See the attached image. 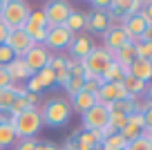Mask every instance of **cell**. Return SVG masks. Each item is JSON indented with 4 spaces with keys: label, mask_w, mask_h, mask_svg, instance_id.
Returning a JSON list of instances; mask_svg holds the SVG:
<instances>
[{
    "label": "cell",
    "mask_w": 152,
    "mask_h": 150,
    "mask_svg": "<svg viewBox=\"0 0 152 150\" xmlns=\"http://www.w3.org/2000/svg\"><path fill=\"white\" fill-rule=\"evenodd\" d=\"M96 103H99V101H96V94H90V92H85V90H81L78 94H74V96L69 99L72 112H78V114H85L87 110L94 108Z\"/></svg>",
    "instance_id": "15"
},
{
    "label": "cell",
    "mask_w": 152,
    "mask_h": 150,
    "mask_svg": "<svg viewBox=\"0 0 152 150\" xmlns=\"http://www.w3.org/2000/svg\"><path fill=\"white\" fill-rule=\"evenodd\" d=\"M125 99H130V96L121 83H103L101 90L96 92L99 103H116V101H125Z\"/></svg>",
    "instance_id": "10"
},
{
    "label": "cell",
    "mask_w": 152,
    "mask_h": 150,
    "mask_svg": "<svg viewBox=\"0 0 152 150\" xmlns=\"http://www.w3.org/2000/svg\"><path fill=\"white\" fill-rule=\"evenodd\" d=\"M125 150H152V141H150V139H143V137H139V139L128 141Z\"/></svg>",
    "instance_id": "27"
},
{
    "label": "cell",
    "mask_w": 152,
    "mask_h": 150,
    "mask_svg": "<svg viewBox=\"0 0 152 150\" xmlns=\"http://www.w3.org/2000/svg\"><path fill=\"white\" fill-rule=\"evenodd\" d=\"M7 34H9V29H7L2 23H0V45H5V40H7Z\"/></svg>",
    "instance_id": "36"
},
{
    "label": "cell",
    "mask_w": 152,
    "mask_h": 150,
    "mask_svg": "<svg viewBox=\"0 0 152 150\" xmlns=\"http://www.w3.org/2000/svg\"><path fill=\"white\" fill-rule=\"evenodd\" d=\"M29 23H36V25H45L47 27V18H45V11L43 9H31V14H29Z\"/></svg>",
    "instance_id": "31"
},
{
    "label": "cell",
    "mask_w": 152,
    "mask_h": 150,
    "mask_svg": "<svg viewBox=\"0 0 152 150\" xmlns=\"http://www.w3.org/2000/svg\"><path fill=\"white\" fill-rule=\"evenodd\" d=\"M125 146H128V141L123 139V135H121V132H114V135H110V137L103 139L101 148L103 150H125Z\"/></svg>",
    "instance_id": "21"
},
{
    "label": "cell",
    "mask_w": 152,
    "mask_h": 150,
    "mask_svg": "<svg viewBox=\"0 0 152 150\" xmlns=\"http://www.w3.org/2000/svg\"><path fill=\"white\" fill-rule=\"evenodd\" d=\"M45 18H47V27H61L65 25L67 16L72 14V5L69 2H63V0H52L45 5Z\"/></svg>",
    "instance_id": "5"
},
{
    "label": "cell",
    "mask_w": 152,
    "mask_h": 150,
    "mask_svg": "<svg viewBox=\"0 0 152 150\" xmlns=\"http://www.w3.org/2000/svg\"><path fill=\"white\" fill-rule=\"evenodd\" d=\"M123 76H125V72L112 61V65H110L107 70L101 74V81H103V83H121V81H123Z\"/></svg>",
    "instance_id": "22"
},
{
    "label": "cell",
    "mask_w": 152,
    "mask_h": 150,
    "mask_svg": "<svg viewBox=\"0 0 152 150\" xmlns=\"http://www.w3.org/2000/svg\"><path fill=\"white\" fill-rule=\"evenodd\" d=\"M11 112L9 110H0V123H11Z\"/></svg>",
    "instance_id": "35"
},
{
    "label": "cell",
    "mask_w": 152,
    "mask_h": 150,
    "mask_svg": "<svg viewBox=\"0 0 152 150\" xmlns=\"http://www.w3.org/2000/svg\"><path fill=\"white\" fill-rule=\"evenodd\" d=\"M121 85L125 88V92H128L130 99H141L143 94H148V88H150V83H143V81L134 79V76H130V74L123 76Z\"/></svg>",
    "instance_id": "17"
},
{
    "label": "cell",
    "mask_w": 152,
    "mask_h": 150,
    "mask_svg": "<svg viewBox=\"0 0 152 150\" xmlns=\"http://www.w3.org/2000/svg\"><path fill=\"white\" fill-rule=\"evenodd\" d=\"M5 45L14 52L16 58H23L25 54L34 47V43H31V38L27 36V32H25V29H11V32L7 34Z\"/></svg>",
    "instance_id": "7"
},
{
    "label": "cell",
    "mask_w": 152,
    "mask_h": 150,
    "mask_svg": "<svg viewBox=\"0 0 152 150\" xmlns=\"http://www.w3.org/2000/svg\"><path fill=\"white\" fill-rule=\"evenodd\" d=\"M94 40H92L90 34H76L74 40L69 43V52H72V58H76V61H83V58L87 56V54L94 49Z\"/></svg>",
    "instance_id": "11"
},
{
    "label": "cell",
    "mask_w": 152,
    "mask_h": 150,
    "mask_svg": "<svg viewBox=\"0 0 152 150\" xmlns=\"http://www.w3.org/2000/svg\"><path fill=\"white\" fill-rule=\"evenodd\" d=\"M112 61H114V54H110L105 47H94V49L81 61V67L85 70L83 76H85V79H90V76H99V79H101V74L112 65Z\"/></svg>",
    "instance_id": "4"
},
{
    "label": "cell",
    "mask_w": 152,
    "mask_h": 150,
    "mask_svg": "<svg viewBox=\"0 0 152 150\" xmlns=\"http://www.w3.org/2000/svg\"><path fill=\"white\" fill-rule=\"evenodd\" d=\"M134 54H137V58L152 61V43H134Z\"/></svg>",
    "instance_id": "25"
},
{
    "label": "cell",
    "mask_w": 152,
    "mask_h": 150,
    "mask_svg": "<svg viewBox=\"0 0 152 150\" xmlns=\"http://www.w3.org/2000/svg\"><path fill=\"white\" fill-rule=\"evenodd\" d=\"M83 83H85V76H72L69 74V81L65 83V92L69 94V99L83 90Z\"/></svg>",
    "instance_id": "24"
},
{
    "label": "cell",
    "mask_w": 152,
    "mask_h": 150,
    "mask_svg": "<svg viewBox=\"0 0 152 150\" xmlns=\"http://www.w3.org/2000/svg\"><path fill=\"white\" fill-rule=\"evenodd\" d=\"M63 150H72V148H63Z\"/></svg>",
    "instance_id": "40"
},
{
    "label": "cell",
    "mask_w": 152,
    "mask_h": 150,
    "mask_svg": "<svg viewBox=\"0 0 152 150\" xmlns=\"http://www.w3.org/2000/svg\"><path fill=\"white\" fill-rule=\"evenodd\" d=\"M31 14V5L25 0H2V9H0V23L7 29H23Z\"/></svg>",
    "instance_id": "2"
},
{
    "label": "cell",
    "mask_w": 152,
    "mask_h": 150,
    "mask_svg": "<svg viewBox=\"0 0 152 150\" xmlns=\"http://www.w3.org/2000/svg\"><path fill=\"white\" fill-rule=\"evenodd\" d=\"M14 99H16V94L11 92L9 88H7V90H0V110H9L11 103H14Z\"/></svg>",
    "instance_id": "28"
},
{
    "label": "cell",
    "mask_w": 152,
    "mask_h": 150,
    "mask_svg": "<svg viewBox=\"0 0 152 150\" xmlns=\"http://www.w3.org/2000/svg\"><path fill=\"white\" fill-rule=\"evenodd\" d=\"M11 88V81H9V74H7V67L0 65V90H7Z\"/></svg>",
    "instance_id": "34"
},
{
    "label": "cell",
    "mask_w": 152,
    "mask_h": 150,
    "mask_svg": "<svg viewBox=\"0 0 152 150\" xmlns=\"http://www.w3.org/2000/svg\"><path fill=\"white\" fill-rule=\"evenodd\" d=\"M23 61L27 63V67L36 74L38 70H43V67L49 65V61H52V52H49L45 45H34L31 49L23 56Z\"/></svg>",
    "instance_id": "9"
},
{
    "label": "cell",
    "mask_w": 152,
    "mask_h": 150,
    "mask_svg": "<svg viewBox=\"0 0 152 150\" xmlns=\"http://www.w3.org/2000/svg\"><path fill=\"white\" fill-rule=\"evenodd\" d=\"M101 85H103V81L99 79V76H90V79H85V83H83V90L90 94H96L101 90Z\"/></svg>",
    "instance_id": "29"
},
{
    "label": "cell",
    "mask_w": 152,
    "mask_h": 150,
    "mask_svg": "<svg viewBox=\"0 0 152 150\" xmlns=\"http://www.w3.org/2000/svg\"><path fill=\"white\" fill-rule=\"evenodd\" d=\"M72 114L74 112H72L69 99L54 96V99H49V101H45V105L40 108V121H43V126L61 128L72 119Z\"/></svg>",
    "instance_id": "1"
},
{
    "label": "cell",
    "mask_w": 152,
    "mask_h": 150,
    "mask_svg": "<svg viewBox=\"0 0 152 150\" xmlns=\"http://www.w3.org/2000/svg\"><path fill=\"white\" fill-rule=\"evenodd\" d=\"M25 90H27L29 94H40V92H43L45 88H43V83H40V81L36 79V74H34L31 79L27 81V85H25Z\"/></svg>",
    "instance_id": "30"
},
{
    "label": "cell",
    "mask_w": 152,
    "mask_h": 150,
    "mask_svg": "<svg viewBox=\"0 0 152 150\" xmlns=\"http://www.w3.org/2000/svg\"><path fill=\"white\" fill-rule=\"evenodd\" d=\"M36 150H58V148H56L54 143H40V141H38V143H36Z\"/></svg>",
    "instance_id": "37"
},
{
    "label": "cell",
    "mask_w": 152,
    "mask_h": 150,
    "mask_svg": "<svg viewBox=\"0 0 152 150\" xmlns=\"http://www.w3.org/2000/svg\"><path fill=\"white\" fill-rule=\"evenodd\" d=\"M76 141H81V143H85V146H90V148L96 150L101 143H103V137H101L99 130H81Z\"/></svg>",
    "instance_id": "20"
},
{
    "label": "cell",
    "mask_w": 152,
    "mask_h": 150,
    "mask_svg": "<svg viewBox=\"0 0 152 150\" xmlns=\"http://www.w3.org/2000/svg\"><path fill=\"white\" fill-rule=\"evenodd\" d=\"M72 40H74V34L65 25H61V27H47V36L43 45L47 49H67Z\"/></svg>",
    "instance_id": "6"
},
{
    "label": "cell",
    "mask_w": 152,
    "mask_h": 150,
    "mask_svg": "<svg viewBox=\"0 0 152 150\" xmlns=\"http://www.w3.org/2000/svg\"><path fill=\"white\" fill-rule=\"evenodd\" d=\"M125 121H128V117H125V114H121V112H110L107 126H112L116 132H121V130H123V126H125Z\"/></svg>",
    "instance_id": "26"
},
{
    "label": "cell",
    "mask_w": 152,
    "mask_h": 150,
    "mask_svg": "<svg viewBox=\"0 0 152 150\" xmlns=\"http://www.w3.org/2000/svg\"><path fill=\"white\" fill-rule=\"evenodd\" d=\"M128 43H130V38L121 27H110L107 32L103 34V47L110 54H114L116 49H121V47L128 45Z\"/></svg>",
    "instance_id": "13"
},
{
    "label": "cell",
    "mask_w": 152,
    "mask_h": 150,
    "mask_svg": "<svg viewBox=\"0 0 152 150\" xmlns=\"http://www.w3.org/2000/svg\"><path fill=\"white\" fill-rule=\"evenodd\" d=\"M11 126H14L18 139H34V137L40 132V128H43L40 108H27L25 112L16 114V117L11 119Z\"/></svg>",
    "instance_id": "3"
},
{
    "label": "cell",
    "mask_w": 152,
    "mask_h": 150,
    "mask_svg": "<svg viewBox=\"0 0 152 150\" xmlns=\"http://www.w3.org/2000/svg\"><path fill=\"white\" fill-rule=\"evenodd\" d=\"M92 7H94V9H107V2H105V0H94Z\"/></svg>",
    "instance_id": "38"
},
{
    "label": "cell",
    "mask_w": 152,
    "mask_h": 150,
    "mask_svg": "<svg viewBox=\"0 0 152 150\" xmlns=\"http://www.w3.org/2000/svg\"><path fill=\"white\" fill-rule=\"evenodd\" d=\"M36 143H38L36 139H20V141H16L14 150H36Z\"/></svg>",
    "instance_id": "33"
},
{
    "label": "cell",
    "mask_w": 152,
    "mask_h": 150,
    "mask_svg": "<svg viewBox=\"0 0 152 150\" xmlns=\"http://www.w3.org/2000/svg\"><path fill=\"white\" fill-rule=\"evenodd\" d=\"M7 67V74H9V81L11 85H18V83H27L29 79L34 76V72L27 67V63L23 61V58H14V61L9 63Z\"/></svg>",
    "instance_id": "12"
},
{
    "label": "cell",
    "mask_w": 152,
    "mask_h": 150,
    "mask_svg": "<svg viewBox=\"0 0 152 150\" xmlns=\"http://www.w3.org/2000/svg\"><path fill=\"white\" fill-rule=\"evenodd\" d=\"M0 9H2V0H0Z\"/></svg>",
    "instance_id": "39"
},
{
    "label": "cell",
    "mask_w": 152,
    "mask_h": 150,
    "mask_svg": "<svg viewBox=\"0 0 152 150\" xmlns=\"http://www.w3.org/2000/svg\"><path fill=\"white\" fill-rule=\"evenodd\" d=\"M16 141H18V137H16L14 126L11 123H0V150L11 148Z\"/></svg>",
    "instance_id": "19"
},
{
    "label": "cell",
    "mask_w": 152,
    "mask_h": 150,
    "mask_svg": "<svg viewBox=\"0 0 152 150\" xmlns=\"http://www.w3.org/2000/svg\"><path fill=\"white\" fill-rule=\"evenodd\" d=\"M128 74L134 76V79H139V81H143V83H150V79H152V61L134 58V61L130 63Z\"/></svg>",
    "instance_id": "16"
},
{
    "label": "cell",
    "mask_w": 152,
    "mask_h": 150,
    "mask_svg": "<svg viewBox=\"0 0 152 150\" xmlns=\"http://www.w3.org/2000/svg\"><path fill=\"white\" fill-rule=\"evenodd\" d=\"M14 58H16V56H14V52H11L9 47H7V45H0V65H2V67L9 65Z\"/></svg>",
    "instance_id": "32"
},
{
    "label": "cell",
    "mask_w": 152,
    "mask_h": 150,
    "mask_svg": "<svg viewBox=\"0 0 152 150\" xmlns=\"http://www.w3.org/2000/svg\"><path fill=\"white\" fill-rule=\"evenodd\" d=\"M36 79L43 83V88H52V85H56V74H54L52 67H43V70H38L36 72Z\"/></svg>",
    "instance_id": "23"
},
{
    "label": "cell",
    "mask_w": 152,
    "mask_h": 150,
    "mask_svg": "<svg viewBox=\"0 0 152 150\" xmlns=\"http://www.w3.org/2000/svg\"><path fill=\"white\" fill-rule=\"evenodd\" d=\"M110 112L103 103H96L94 108H90L83 114V130H101V128L107 126Z\"/></svg>",
    "instance_id": "8"
},
{
    "label": "cell",
    "mask_w": 152,
    "mask_h": 150,
    "mask_svg": "<svg viewBox=\"0 0 152 150\" xmlns=\"http://www.w3.org/2000/svg\"><path fill=\"white\" fill-rule=\"evenodd\" d=\"M85 29L105 34L110 29V11L107 9H94L90 16H87V27Z\"/></svg>",
    "instance_id": "14"
},
{
    "label": "cell",
    "mask_w": 152,
    "mask_h": 150,
    "mask_svg": "<svg viewBox=\"0 0 152 150\" xmlns=\"http://www.w3.org/2000/svg\"><path fill=\"white\" fill-rule=\"evenodd\" d=\"M65 27L69 29L74 36L76 34H83L85 27H87V16L81 14V11H76V9H72V14L67 16V20H65Z\"/></svg>",
    "instance_id": "18"
}]
</instances>
